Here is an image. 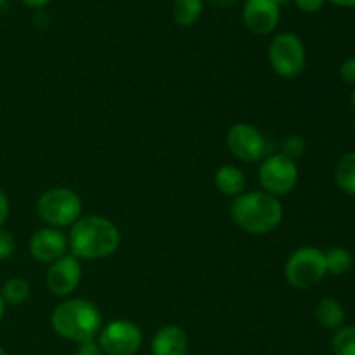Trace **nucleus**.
<instances>
[{
	"label": "nucleus",
	"instance_id": "12",
	"mask_svg": "<svg viewBox=\"0 0 355 355\" xmlns=\"http://www.w3.org/2000/svg\"><path fill=\"white\" fill-rule=\"evenodd\" d=\"M68 238L59 229L45 227L35 232L30 239V253L37 262L49 263L66 255Z\"/></svg>",
	"mask_w": 355,
	"mask_h": 355
},
{
	"label": "nucleus",
	"instance_id": "4",
	"mask_svg": "<svg viewBox=\"0 0 355 355\" xmlns=\"http://www.w3.org/2000/svg\"><path fill=\"white\" fill-rule=\"evenodd\" d=\"M37 214L49 227H68L80 218L82 201L78 194L68 187H52L38 198Z\"/></svg>",
	"mask_w": 355,
	"mask_h": 355
},
{
	"label": "nucleus",
	"instance_id": "11",
	"mask_svg": "<svg viewBox=\"0 0 355 355\" xmlns=\"http://www.w3.org/2000/svg\"><path fill=\"white\" fill-rule=\"evenodd\" d=\"M281 7L276 0H246L243 7L245 26L255 35H269L277 28Z\"/></svg>",
	"mask_w": 355,
	"mask_h": 355
},
{
	"label": "nucleus",
	"instance_id": "16",
	"mask_svg": "<svg viewBox=\"0 0 355 355\" xmlns=\"http://www.w3.org/2000/svg\"><path fill=\"white\" fill-rule=\"evenodd\" d=\"M203 14V0H173L172 16L179 26H193Z\"/></svg>",
	"mask_w": 355,
	"mask_h": 355
},
{
	"label": "nucleus",
	"instance_id": "8",
	"mask_svg": "<svg viewBox=\"0 0 355 355\" xmlns=\"http://www.w3.org/2000/svg\"><path fill=\"white\" fill-rule=\"evenodd\" d=\"M97 343L104 355H135L142 347V331L135 322L118 319L101 328Z\"/></svg>",
	"mask_w": 355,
	"mask_h": 355
},
{
	"label": "nucleus",
	"instance_id": "26",
	"mask_svg": "<svg viewBox=\"0 0 355 355\" xmlns=\"http://www.w3.org/2000/svg\"><path fill=\"white\" fill-rule=\"evenodd\" d=\"M7 215H9V198H7V194L0 189V227H2L3 222L7 220Z\"/></svg>",
	"mask_w": 355,
	"mask_h": 355
},
{
	"label": "nucleus",
	"instance_id": "21",
	"mask_svg": "<svg viewBox=\"0 0 355 355\" xmlns=\"http://www.w3.org/2000/svg\"><path fill=\"white\" fill-rule=\"evenodd\" d=\"M305 151V142L302 141V137H298V135H291V137H288L286 141L283 142V153L281 155L288 156L290 159H297L298 156L304 155Z\"/></svg>",
	"mask_w": 355,
	"mask_h": 355
},
{
	"label": "nucleus",
	"instance_id": "23",
	"mask_svg": "<svg viewBox=\"0 0 355 355\" xmlns=\"http://www.w3.org/2000/svg\"><path fill=\"white\" fill-rule=\"evenodd\" d=\"M340 76L349 85H355V58H349L340 66Z\"/></svg>",
	"mask_w": 355,
	"mask_h": 355
},
{
	"label": "nucleus",
	"instance_id": "6",
	"mask_svg": "<svg viewBox=\"0 0 355 355\" xmlns=\"http://www.w3.org/2000/svg\"><path fill=\"white\" fill-rule=\"evenodd\" d=\"M286 281L297 290H309L326 276L324 253L314 246L298 248L284 266Z\"/></svg>",
	"mask_w": 355,
	"mask_h": 355
},
{
	"label": "nucleus",
	"instance_id": "20",
	"mask_svg": "<svg viewBox=\"0 0 355 355\" xmlns=\"http://www.w3.org/2000/svg\"><path fill=\"white\" fill-rule=\"evenodd\" d=\"M335 355H355V326L340 328L331 340Z\"/></svg>",
	"mask_w": 355,
	"mask_h": 355
},
{
	"label": "nucleus",
	"instance_id": "19",
	"mask_svg": "<svg viewBox=\"0 0 355 355\" xmlns=\"http://www.w3.org/2000/svg\"><path fill=\"white\" fill-rule=\"evenodd\" d=\"M3 302L9 305H21L30 297V284L23 277H10L0 288Z\"/></svg>",
	"mask_w": 355,
	"mask_h": 355
},
{
	"label": "nucleus",
	"instance_id": "13",
	"mask_svg": "<svg viewBox=\"0 0 355 355\" xmlns=\"http://www.w3.org/2000/svg\"><path fill=\"white\" fill-rule=\"evenodd\" d=\"M153 355H186L187 335L175 324L163 326L156 331L151 342Z\"/></svg>",
	"mask_w": 355,
	"mask_h": 355
},
{
	"label": "nucleus",
	"instance_id": "9",
	"mask_svg": "<svg viewBox=\"0 0 355 355\" xmlns=\"http://www.w3.org/2000/svg\"><path fill=\"white\" fill-rule=\"evenodd\" d=\"M227 148L234 158L245 163H255L260 158H263L267 153V141L262 135V132L250 123L232 125L227 132Z\"/></svg>",
	"mask_w": 355,
	"mask_h": 355
},
{
	"label": "nucleus",
	"instance_id": "34",
	"mask_svg": "<svg viewBox=\"0 0 355 355\" xmlns=\"http://www.w3.org/2000/svg\"><path fill=\"white\" fill-rule=\"evenodd\" d=\"M3 2H6V0H0V6H2V3H3Z\"/></svg>",
	"mask_w": 355,
	"mask_h": 355
},
{
	"label": "nucleus",
	"instance_id": "22",
	"mask_svg": "<svg viewBox=\"0 0 355 355\" xmlns=\"http://www.w3.org/2000/svg\"><path fill=\"white\" fill-rule=\"evenodd\" d=\"M14 250H16V241L12 234L0 227V260L10 259L14 255Z\"/></svg>",
	"mask_w": 355,
	"mask_h": 355
},
{
	"label": "nucleus",
	"instance_id": "29",
	"mask_svg": "<svg viewBox=\"0 0 355 355\" xmlns=\"http://www.w3.org/2000/svg\"><path fill=\"white\" fill-rule=\"evenodd\" d=\"M329 2L340 7H355V0H329Z\"/></svg>",
	"mask_w": 355,
	"mask_h": 355
},
{
	"label": "nucleus",
	"instance_id": "33",
	"mask_svg": "<svg viewBox=\"0 0 355 355\" xmlns=\"http://www.w3.org/2000/svg\"><path fill=\"white\" fill-rule=\"evenodd\" d=\"M0 355H7V352L2 349V347H0Z\"/></svg>",
	"mask_w": 355,
	"mask_h": 355
},
{
	"label": "nucleus",
	"instance_id": "25",
	"mask_svg": "<svg viewBox=\"0 0 355 355\" xmlns=\"http://www.w3.org/2000/svg\"><path fill=\"white\" fill-rule=\"evenodd\" d=\"M75 355H104L103 350H101L99 343H96L94 340L85 343H80L78 350H76Z\"/></svg>",
	"mask_w": 355,
	"mask_h": 355
},
{
	"label": "nucleus",
	"instance_id": "2",
	"mask_svg": "<svg viewBox=\"0 0 355 355\" xmlns=\"http://www.w3.org/2000/svg\"><path fill=\"white\" fill-rule=\"evenodd\" d=\"M231 217L248 234H269L283 220V207L279 198L266 191H252L234 198Z\"/></svg>",
	"mask_w": 355,
	"mask_h": 355
},
{
	"label": "nucleus",
	"instance_id": "28",
	"mask_svg": "<svg viewBox=\"0 0 355 355\" xmlns=\"http://www.w3.org/2000/svg\"><path fill=\"white\" fill-rule=\"evenodd\" d=\"M51 0H23L24 6L31 7V9H40V7H44L45 3H49Z\"/></svg>",
	"mask_w": 355,
	"mask_h": 355
},
{
	"label": "nucleus",
	"instance_id": "10",
	"mask_svg": "<svg viewBox=\"0 0 355 355\" xmlns=\"http://www.w3.org/2000/svg\"><path fill=\"white\" fill-rule=\"evenodd\" d=\"M82 281V266L73 255H64L52 262L47 269L45 284L49 291L58 297H68L78 288Z\"/></svg>",
	"mask_w": 355,
	"mask_h": 355
},
{
	"label": "nucleus",
	"instance_id": "32",
	"mask_svg": "<svg viewBox=\"0 0 355 355\" xmlns=\"http://www.w3.org/2000/svg\"><path fill=\"white\" fill-rule=\"evenodd\" d=\"M290 2H291V0H276V3H277V6H279V7L288 6V3H290Z\"/></svg>",
	"mask_w": 355,
	"mask_h": 355
},
{
	"label": "nucleus",
	"instance_id": "17",
	"mask_svg": "<svg viewBox=\"0 0 355 355\" xmlns=\"http://www.w3.org/2000/svg\"><path fill=\"white\" fill-rule=\"evenodd\" d=\"M335 179L343 193L355 196V153H347L340 158L335 168Z\"/></svg>",
	"mask_w": 355,
	"mask_h": 355
},
{
	"label": "nucleus",
	"instance_id": "7",
	"mask_svg": "<svg viewBox=\"0 0 355 355\" xmlns=\"http://www.w3.org/2000/svg\"><path fill=\"white\" fill-rule=\"evenodd\" d=\"M259 180L266 193L276 198L284 196V194L291 193L298 182L297 163L281 153L270 155L260 165Z\"/></svg>",
	"mask_w": 355,
	"mask_h": 355
},
{
	"label": "nucleus",
	"instance_id": "14",
	"mask_svg": "<svg viewBox=\"0 0 355 355\" xmlns=\"http://www.w3.org/2000/svg\"><path fill=\"white\" fill-rule=\"evenodd\" d=\"M215 187L224 196L238 198L246 189V175L234 165H224L215 172Z\"/></svg>",
	"mask_w": 355,
	"mask_h": 355
},
{
	"label": "nucleus",
	"instance_id": "1",
	"mask_svg": "<svg viewBox=\"0 0 355 355\" xmlns=\"http://www.w3.org/2000/svg\"><path fill=\"white\" fill-rule=\"evenodd\" d=\"M121 241L116 225L101 215L80 217L71 225L68 246L73 257L83 260H99L113 255Z\"/></svg>",
	"mask_w": 355,
	"mask_h": 355
},
{
	"label": "nucleus",
	"instance_id": "24",
	"mask_svg": "<svg viewBox=\"0 0 355 355\" xmlns=\"http://www.w3.org/2000/svg\"><path fill=\"white\" fill-rule=\"evenodd\" d=\"M324 2L326 0H295V3H297L298 9L304 10V12H307V14L321 10L322 6H324Z\"/></svg>",
	"mask_w": 355,
	"mask_h": 355
},
{
	"label": "nucleus",
	"instance_id": "31",
	"mask_svg": "<svg viewBox=\"0 0 355 355\" xmlns=\"http://www.w3.org/2000/svg\"><path fill=\"white\" fill-rule=\"evenodd\" d=\"M350 106H352V110L355 111V90L350 94Z\"/></svg>",
	"mask_w": 355,
	"mask_h": 355
},
{
	"label": "nucleus",
	"instance_id": "30",
	"mask_svg": "<svg viewBox=\"0 0 355 355\" xmlns=\"http://www.w3.org/2000/svg\"><path fill=\"white\" fill-rule=\"evenodd\" d=\"M3 311H6V302H3L2 295H0V321H2L3 318Z\"/></svg>",
	"mask_w": 355,
	"mask_h": 355
},
{
	"label": "nucleus",
	"instance_id": "18",
	"mask_svg": "<svg viewBox=\"0 0 355 355\" xmlns=\"http://www.w3.org/2000/svg\"><path fill=\"white\" fill-rule=\"evenodd\" d=\"M326 260V274L331 276H343L352 269V255L349 250L342 246H333L324 253Z\"/></svg>",
	"mask_w": 355,
	"mask_h": 355
},
{
	"label": "nucleus",
	"instance_id": "3",
	"mask_svg": "<svg viewBox=\"0 0 355 355\" xmlns=\"http://www.w3.org/2000/svg\"><path fill=\"white\" fill-rule=\"evenodd\" d=\"M55 335L69 342L85 343L96 338L103 328L101 312L85 298H73L59 304L51 315Z\"/></svg>",
	"mask_w": 355,
	"mask_h": 355
},
{
	"label": "nucleus",
	"instance_id": "27",
	"mask_svg": "<svg viewBox=\"0 0 355 355\" xmlns=\"http://www.w3.org/2000/svg\"><path fill=\"white\" fill-rule=\"evenodd\" d=\"M239 0H208V3L218 9H229V7H234Z\"/></svg>",
	"mask_w": 355,
	"mask_h": 355
},
{
	"label": "nucleus",
	"instance_id": "15",
	"mask_svg": "<svg viewBox=\"0 0 355 355\" xmlns=\"http://www.w3.org/2000/svg\"><path fill=\"white\" fill-rule=\"evenodd\" d=\"M315 321L326 329H340L345 321V311L335 298H322L314 311Z\"/></svg>",
	"mask_w": 355,
	"mask_h": 355
},
{
	"label": "nucleus",
	"instance_id": "5",
	"mask_svg": "<svg viewBox=\"0 0 355 355\" xmlns=\"http://www.w3.org/2000/svg\"><path fill=\"white\" fill-rule=\"evenodd\" d=\"M269 62L274 73L283 78H295L305 69V45L298 35L279 33L269 45Z\"/></svg>",
	"mask_w": 355,
	"mask_h": 355
},
{
	"label": "nucleus",
	"instance_id": "35",
	"mask_svg": "<svg viewBox=\"0 0 355 355\" xmlns=\"http://www.w3.org/2000/svg\"><path fill=\"white\" fill-rule=\"evenodd\" d=\"M354 130H355V123H354Z\"/></svg>",
	"mask_w": 355,
	"mask_h": 355
}]
</instances>
